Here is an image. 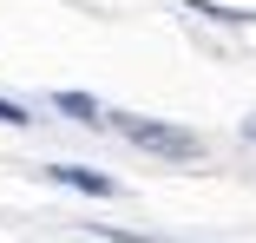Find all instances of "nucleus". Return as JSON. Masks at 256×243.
Returning a JSON list of instances; mask_svg holds the SVG:
<instances>
[{"mask_svg":"<svg viewBox=\"0 0 256 243\" xmlns=\"http://www.w3.org/2000/svg\"><path fill=\"white\" fill-rule=\"evenodd\" d=\"M243 138H250V144H256V118H243Z\"/></svg>","mask_w":256,"mask_h":243,"instance_id":"423d86ee","label":"nucleus"},{"mask_svg":"<svg viewBox=\"0 0 256 243\" xmlns=\"http://www.w3.org/2000/svg\"><path fill=\"white\" fill-rule=\"evenodd\" d=\"M184 14H204V20H217V26H256L250 7H224V0H184Z\"/></svg>","mask_w":256,"mask_h":243,"instance_id":"20e7f679","label":"nucleus"},{"mask_svg":"<svg viewBox=\"0 0 256 243\" xmlns=\"http://www.w3.org/2000/svg\"><path fill=\"white\" fill-rule=\"evenodd\" d=\"M0 125H26V112H20L14 99H0Z\"/></svg>","mask_w":256,"mask_h":243,"instance_id":"39448f33","label":"nucleus"},{"mask_svg":"<svg viewBox=\"0 0 256 243\" xmlns=\"http://www.w3.org/2000/svg\"><path fill=\"white\" fill-rule=\"evenodd\" d=\"M46 178H53V184H72V190H86V198H118V184H112L106 171H86V164H46Z\"/></svg>","mask_w":256,"mask_h":243,"instance_id":"f03ea898","label":"nucleus"},{"mask_svg":"<svg viewBox=\"0 0 256 243\" xmlns=\"http://www.w3.org/2000/svg\"><path fill=\"white\" fill-rule=\"evenodd\" d=\"M53 106L66 112V118H79V125H112V112L92 99V92H53Z\"/></svg>","mask_w":256,"mask_h":243,"instance_id":"7ed1b4c3","label":"nucleus"},{"mask_svg":"<svg viewBox=\"0 0 256 243\" xmlns=\"http://www.w3.org/2000/svg\"><path fill=\"white\" fill-rule=\"evenodd\" d=\"M118 132L138 144V152H158V158H171V164L204 158V138H197V132H178V125H164V118H118Z\"/></svg>","mask_w":256,"mask_h":243,"instance_id":"f257e3e1","label":"nucleus"}]
</instances>
